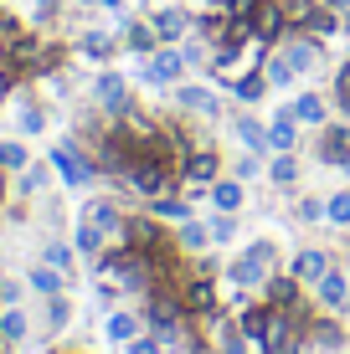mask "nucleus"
Here are the masks:
<instances>
[{"instance_id": "obj_4", "label": "nucleus", "mask_w": 350, "mask_h": 354, "mask_svg": "<svg viewBox=\"0 0 350 354\" xmlns=\"http://www.w3.org/2000/svg\"><path fill=\"white\" fill-rule=\"evenodd\" d=\"M180 303H186V313H191V319H201V324L222 313V292H216V283L207 272H196V277L180 283Z\"/></svg>"}, {"instance_id": "obj_25", "label": "nucleus", "mask_w": 350, "mask_h": 354, "mask_svg": "<svg viewBox=\"0 0 350 354\" xmlns=\"http://www.w3.org/2000/svg\"><path fill=\"white\" fill-rule=\"evenodd\" d=\"M288 108H294V118H299V124H309V129H324V113H330L320 93H299Z\"/></svg>"}, {"instance_id": "obj_11", "label": "nucleus", "mask_w": 350, "mask_h": 354, "mask_svg": "<svg viewBox=\"0 0 350 354\" xmlns=\"http://www.w3.org/2000/svg\"><path fill=\"white\" fill-rule=\"evenodd\" d=\"M82 221H93V226H98L103 236H108V247H124V221H129V216L119 211L114 201H88V211H82Z\"/></svg>"}, {"instance_id": "obj_45", "label": "nucleus", "mask_w": 350, "mask_h": 354, "mask_svg": "<svg viewBox=\"0 0 350 354\" xmlns=\"http://www.w3.org/2000/svg\"><path fill=\"white\" fill-rule=\"evenodd\" d=\"M294 216H299V221H324V201H315V195H304Z\"/></svg>"}, {"instance_id": "obj_48", "label": "nucleus", "mask_w": 350, "mask_h": 354, "mask_svg": "<svg viewBox=\"0 0 350 354\" xmlns=\"http://www.w3.org/2000/svg\"><path fill=\"white\" fill-rule=\"evenodd\" d=\"M6 175H10V169L0 165V205H6V190H10V180H6Z\"/></svg>"}, {"instance_id": "obj_41", "label": "nucleus", "mask_w": 350, "mask_h": 354, "mask_svg": "<svg viewBox=\"0 0 350 354\" xmlns=\"http://www.w3.org/2000/svg\"><path fill=\"white\" fill-rule=\"evenodd\" d=\"M124 349H129V354H170V349H165V344H160V339H155V334H150V328H144V334H139V339H129V344H124Z\"/></svg>"}, {"instance_id": "obj_3", "label": "nucleus", "mask_w": 350, "mask_h": 354, "mask_svg": "<svg viewBox=\"0 0 350 354\" xmlns=\"http://www.w3.org/2000/svg\"><path fill=\"white\" fill-rule=\"evenodd\" d=\"M52 169L67 180L72 190H82V185H93V175H98V165L88 160V154L78 149L72 139H62V144H52Z\"/></svg>"}, {"instance_id": "obj_35", "label": "nucleus", "mask_w": 350, "mask_h": 354, "mask_svg": "<svg viewBox=\"0 0 350 354\" xmlns=\"http://www.w3.org/2000/svg\"><path fill=\"white\" fill-rule=\"evenodd\" d=\"M268 180H273V185H294V180H299V160H294V154H273Z\"/></svg>"}, {"instance_id": "obj_7", "label": "nucleus", "mask_w": 350, "mask_h": 354, "mask_svg": "<svg viewBox=\"0 0 350 354\" xmlns=\"http://www.w3.org/2000/svg\"><path fill=\"white\" fill-rule=\"evenodd\" d=\"M207 334H211L216 354H252V339L243 334V324H237L232 313H216V319H207Z\"/></svg>"}, {"instance_id": "obj_21", "label": "nucleus", "mask_w": 350, "mask_h": 354, "mask_svg": "<svg viewBox=\"0 0 350 354\" xmlns=\"http://www.w3.org/2000/svg\"><path fill=\"white\" fill-rule=\"evenodd\" d=\"M26 288H31V292H42V298H57V292L67 288V272H57V267L36 262L31 272H26Z\"/></svg>"}, {"instance_id": "obj_44", "label": "nucleus", "mask_w": 350, "mask_h": 354, "mask_svg": "<svg viewBox=\"0 0 350 354\" xmlns=\"http://www.w3.org/2000/svg\"><path fill=\"white\" fill-rule=\"evenodd\" d=\"M232 175H237V180H258V175H263V154H247V160H237Z\"/></svg>"}, {"instance_id": "obj_29", "label": "nucleus", "mask_w": 350, "mask_h": 354, "mask_svg": "<svg viewBox=\"0 0 350 354\" xmlns=\"http://www.w3.org/2000/svg\"><path fill=\"white\" fill-rule=\"evenodd\" d=\"M78 52L88 57V62H108V57H114V36H108V31H82Z\"/></svg>"}, {"instance_id": "obj_10", "label": "nucleus", "mask_w": 350, "mask_h": 354, "mask_svg": "<svg viewBox=\"0 0 350 354\" xmlns=\"http://www.w3.org/2000/svg\"><path fill=\"white\" fill-rule=\"evenodd\" d=\"M180 180H191V185H216V180H222V160H216V149H191L186 160H180Z\"/></svg>"}, {"instance_id": "obj_18", "label": "nucleus", "mask_w": 350, "mask_h": 354, "mask_svg": "<svg viewBox=\"0 0 350 354\" xmlns=\"http://www.w3.org/2000/svg\"><path fill=\"white\" fill-rule=\"evenodd\" d=\"M315 154H320V165H330V169H335V165H340L345 154H350V129H345V124H324V129H320V149H315Z\"/></svg>"}, {"instance_id": "obj_2", "label": "nucleus", "mask_w": 350, "mask_h": 354, "mask_svg": "<svg viewBox=\"0 0 350 354\" xmlns=\"http://www.w3.org/2000/svg\"><path fill=\"white\" fill-rule=\"evenodd\" d=\"M57 46L52 41H31V36H16V41H10V72H16V77H46V72L57 67Z\"/></svg>"}, {"instance_id": "obj_23", "label": "nucleus", "mask_w": 350, "mask_h": 354, "mask_svg": "<svg viewBox=\"0 0 350 354\" xmlns=\"http://www.w3.org/2000/svg\"><path fill=\"white\" fill-rule=\"evenodd\" d=\"M72 247H78V257H103L108 252V236L93 221H78V231H72Z\"/></svg>"}, {"instance_id": "obj_14", "label": "nucleus", "mask_w": 350, "mask_h": 354, "mask_svg": "<svg viewBox=\"0 0 350 354\" xmlns=\"http://www.w3.org/2000/svg\"><path fill=\"white\" fill-rule=\"evenodd\" d=\"M283 57L294 62V72L304 77V72H315L320 67V57H324V46H320V36H309V31H299L294 41H283Z\"/></svg>"}, {"instance_id": "obj_27", "label": "nucleus", "mask_w": 350, "mask_h": 354, "mask_svg": "<svg viewBox=\"0 0 350 354\" xmlns=\"http://www.w3.org/2000/svg\"><path fill=\"white\" fill-rule=\"evenodd\" d=\"M207 195H211V205H216V211H232V216L243 211V180H237V175H232V180H216V185H211Z\"/></svg>"}, {"instance_id": "obj_17", "label": "nucleus", "mask_w": 350, "mask_h": 354, "mask_svg": "<svg viewBox=\"0 0 350 354\" xmlns=\"http://www.w3.org/2000/svg\"><path fill=\"white\" fill-rule=\"evenodd\" d=\"M294 144H299V118H294V108H279L273 124H268V149L273 154H294Z\"/></svg>"}, {"instance_id": "obj_46", "label": "nucleus", "mask_w": 350, "mask_h": 354, "mask_svg": "<svg viewBox=\"0 0 350 354\" xmlns=\"http://www.w3.org/2000/svg\"><path fill=\"white\" fill-rule=\"evenodd\" d=\"M57 6H62V0H36V16L52 21V16H57Z\"/></svg>"}, {"instance_id": "obj_42", "label": "nucleus", "mask_w": 350, "mask_h": 354, "mask_svg": "<svg viewBox=\"0 0 350 354\" xmlns=\"http://www.w3.org/2000/svg\"><path fill=\"white\" fill-rule=\"evenodd\" d=\"M335 103H340V113L350 118V62L335 72Z\"/></svg>"}, {"instance_id": "obj_38", "label": "nucleus", "mask_w": 350, "mask_h": 354, "mask_svg": "<svg viewBox=\"0 0 350 354\" xmlns=\"http://www.w3.org/2000/svg\"><path fill=\"white\" fill-rule=\"evenodd\" d=\"M46 324H52L57 334H62V328L72 324V303L62 298V292H57V298H46Z\"/></svg>"}, {"instance_id": "obj_24", "label": "nucleus", "mask_w": 350, "mask_h": 354, "mask_svg": "<svg viewBox=\"0 0 350 354\" xmlns=\"http://www.w3.org/2000/svg\"><path fill=\"white\" fill-rule=\"evenodd\" d=\"M227 88L243 97V103H258V97L268 93V72H263V67H252V72H243V77H227Z\"/></svg>"}, {"instance_id": "obj_37", "label": "nucleus", "mask_w": 350, "mask_h": 354, "mask_svg": "<svg viewBox=\"0 0 350 354\" xmlns=\"http://www.w3.org/2000/svg\"><path fill=\"white\" fill-rule=\"evenodd\" d=\"M324 221H330V226H350V190H340V195L324 201Z\"/></svg>"}, {"instance_id": "obj_32", "label": "nucleus", "mask_w": 350, "mask_h": 354, "mask_svg": "<svg viewBox=\"0 0 350 354\" xmlns=\"http://www.w3.org/2000/svg\"><path fill=\"white\" fill-rule=\"evenodd\" d=\"M207 241H211V231L201 221H180V231H175V247L180 252H207Z\"/></svg>"}, {"instance_id": "obj_30", "label": "nucleus", "mask_w": 350, "mask_h": 354, "mask_svg": "<svg viewBox=\"0 0 350 354\" xmlns=\"http://www.w3.org/2000/svg\"><path fill=\"white\" fill-rule=\"evenodd\" d=\"M237 139L247 144V154H273L268 149V129H263L258 118H237Z\"/></svg>"}, {"instance_id": "obj_51", "label": "nucleus", "mask_w": 350, "mask_h": 354, "mask_svg": "<svg viewBox=\"0 0 350 354\" xmlns=\"http://www.w3.org/2000/svg\"><path fill=\"white\" fill-rule=\"evenodd\" d=\"M335 169H340V175L350 180V154H345V160H340V165H335Z\"/></svg>"}, {"instance_id": "obj_6", "label": "nucleus", "mask_w": 350, "mask_h": 354, "mask_svg": "<svg viewBox=\"0 0 350 354\" xmlns=\"http://www.w3.org/2000/svg\"><path fill=\"white\" fill-rule=\"evenodd\" d=\"M93 97H98V108H108L114 118H129V113H134L129 82L119 77V72H98V82H93Z\"/></svg>"}, {"instance_id": "obj_5", "label": "nucleus", "mask_w": 350, "mask_h": 354, "mask_svg": "<svg viewBox=\"0 0 350 354\" xmlns=\"http://www.w3.org/2000/svg\"><path fill=\"white\" fill-rule=\"evenodd\" d=\"M186 67H191V62H186V52H180V46H160V52L139 67V77L150 82V88H165V82H180V77H186Z\"/></svg>"}, {"instance_id": "obj_16", "label": "nucleus", "mask_w": 350, "mask_h": 354, "mask_svg": "<svg viewBox=\"0 0 350 354\" xmlns=\"http://www.w3.org/2000/svg\"><path fill=\"white\" fill-rule=\"evenodd\" d=\"M175 103L186 108V113H201V118H216V113H222V97H216L211 88H196V82H180V88H175Z\"/></svg>"}, {"instance_id": "obj_54", "label": "nucleus", "mask_w": 350, "mask_h": 354, "mask_svg": "<svg viewBox=\"0 0 350 354\" xmlns=\"http://www.w3.org/2000/svg\"><path fill=\"white\" fill-rule=\"evenodd\" d=\"M345 52H350V41H345Z\"/></svg>"}, {"instance_id": "obj_39", "label": "nucleus", "mask_w": 350, "mask_h": 354, "mask_svg": "<svg viewBox=\"0 0 350 354\" xmlns=\"http://www.w3.org/2000/svg\"><path fill=\"white\" fill-rule=\"evenodd\" d=\"M0 165H6V169H26V165H31V154H26V144H16V139H6V144H0Z\"/></svg>"}, {"instance_id": "obj_49", "label": "nucleus", "mask_w": 350, "mask_h": 354, "mask_svg": "<svg viewBox=\"0 0 350 354\" xmlns=\"http://www.w3.org/2000/svg\"><path fill=\"white\" fill-rule=\"evenodd\" d=\"M340 31H345V36H350V6H345V10H340Z\"/></svg>"}, {"instance_id": "obj_33", "label": "nucleus", "mask_w": 350, "mask_h": 354, "mask_svg": "<svg viewBox=\"0 0 350 354\" xmlns=\"http://www.w3.org/2000/svg\"><path fill=\"white\" fill-rule=\"evenodd\" d=\"M42 262L72 277V267H78V247H62V241H46V247H42Z\"/></svg>"}, {"instance_id": "obj_40", "label": "nucleus", "mask_w": 350, "mask_h": 354, "mask_svg": "<svg viewBox=\"0 0 350 354\" xmlns=\"http://www.w3.org/2000/svg\"><path fill=\"white\" fill-rule=\"evenodd\" d=\"M119 292H124V288H119V283H114V277H108V283H98V277H93V303H98V308H103V313H114V303H119Z\"/></svg>"}, {"instance_id": "obj_9", "label": "nucleus", "mask_w": 350, "mask_h": 354, "mask_svg": "<svg viewBox=\"0 0 350 354\" xmlns=\"http://www.w3.org/2000/svg\"><path fill=\"white\" fill-rule=\"evenodd\" d=\"M330 267L335 262H330V252H324V247H304V252H294V262H288V277H294L299 288H315Z\"/></svg>"}, {"instance_id": "obj_19", "label": "nucleus", "mask_w": 350, "mask_h": 354, "mask_svg": "<svg viewBox=\"0 0 350 354\" xmlns=\"http://www.w3.org/2000/svg\"><path fill=\"white\" fill-rule=\"evenodd\" d=\"M103 334L114 339V344H129V339H139V334H144V313L114 308V313H108V324H103Z\"/></svg>"}, {"instance_id": "obj_53", "label": "nucleus", "mask_w": 350, "mask_h": 354, "mask_svg": "<svg viewBox=\"0 0 350 354\" xmlns=\"http://www.w3.org/2000/svg\"><path fill=\"white\" fill-rule=\"evenodd\" d=\"M0 308H6V298H0Z\"/></svg>"}, {"instance_id": "obj_28", "label": "nucleus", "mask_w": 350, "mask_h": 354, "mask_svg": "<svg viewBox=\"0 0 350 354\" xmlns=\"http://www.w3.org/2000/svg\"><path fill=\"white\" fill-rule=\"evenodd\" d=\"M16 129H21V133H42V129H46V113L31 103L26 93H16Z\"/></svg>"}, {"instance_id": "obj_8", "label": "nucleus", "mask_w": 350, "mask_h": 354, "mask_svg": "<svg viewBox=\"0 0 350 354\" xmlns=\"http://www.w3.org/2000/svg\"><path fill=\"white\" fill-rule=\"evenodd\" d=\"M288 26H294V21H288L283 0H263V6H258V16H252V36H258V46L283 41V31H288Z\"/></svg>"}, {"instance_id": "obj_13", "label": "nucleus", "mask_w": 350, "mask_h": 354, "mask_svg": "<svg viewBox=\"0 0 350 354\" xmlns=\"http://www.w3.org/2000/svg\"><path fill=\"white\" fill-rule=\"evenodd\" d=\"M263 303H273V308H299V313H304V288H299L288 272H273L268 283H263Z\"/></svg>"}, {"instance_id": "obj_50", "label": "nucleus", "mask_w": 350, "mask_h": 354, "mask_svg": "<svg viewBox=\"0 0 350 354\" xmlns=\"http://www.w3.org/2000/svg\"><path fill=\"white\" fill-rule=\"evenodd\" d=\"M320 6H330V10H345V6H350V0H320Z\"/></svg>"}, {"instance_id": "obj_34", "label": "nucleus", "mask_w": 350, "mask_h": 354, "mask_svg": "<svg viewBox=\"0 0 350 354\" xmlns=\"http://www.w3.org/2000/svg\"><path fill=\"white\" fill-rule=\"evenodd\" d=\"M207 231H211L216 247H227V241H237V216H232V211H216L211 221H207Z\"/></svg>"}, {"instance_id": "obj_47", "label": "nucleus", "mask_w": 350, "mask_h": 354, "mask_svg": "<svg viewBox=\"0 0 350 354\" xmlns=\"http://www.w3.org/2000/svg\"><path fill=\"white\" fill-rule=\"evenodd\" d=\"M6 72H10V41L0 36V77H6Z\"/></svg>"}, {"instance_id": "obj_20", "label": "nucleus", "mask_w": 350, "mask_h": 354, "mask_svg": "<svg viewBox=\"0 0 350 354\" xmlns=\"http://www.w3.org/2000/svg\"><path fill=\"white\" fill-rule=\"evenodd\" d=\"M124 46L134 57H155V52H160V36H155L150 21H124Z\"/></svg>"}, {"instance_id": "obj_52", "label": "nucleus", "mask_w": 350, "mask_h": 354, "mask_svg": "<svg viewBox=\"0 0 350 354\" xmlns=\"http://www.w3.org/2000/svg\"><path fill=\"white\" fill-rule=\"evenodd\" d=\"M98 6H108V10H119V6H124V0H98Z\"/></svg>"}, {"instance_id": "obj_43", "label": "nucleus", "mask_w": 350, "mask_h": 354, "mask_svg": "<svg viewBox=\"0 0 350 354\" xmlns=\"http://www.w3.org/2000/svg\"><path fill=\"white\" fill-rule=\"evenodd\" d=\"M46 185V169L42 165H26V169H21V195H31V190H42Z\"/></svg>"}, {"instance_id": "obj_22", "label": "nucleus", "mask_w": 350, "mask_h": 354, "mask_svg": "<svg viewBox=\"0 0 350 354\" xmlns=\"http://www.w3.org/2000/svg\"><path fill=\"white\" fill-rule=\"evenodd\" d=\"M26 334H31V319L10 303V308H0V344H26Z\"/></svg>"}, {"instance_id": "obj_36", "label": "nucleus", "mask_w": 350, "mask_h": 354, "mask_svg": "<svg viewBox=\"0 0 350 354\" xmlns=\"http://www.w3.org/2000/svg\"><path fill=\"white\" fill-rule=\"evenodd\" d=\"M309 344H320V349H340V344H345V334H340V324H309Z\"/></svg>"}, {"instance_id": "obj_12", "label": "nucleus", "mask_w": 350, "mask_h": 354, "mask_svg": "<svg viewBox=\"0 0 350 354\" xmlns=\"http://www.w3.org/2000/svg\"><path fill=\"white\" fill-rule=\"evenodd\" d=\"M315 298H320L330 313H350V277L340 272V267H330V272L315 283Z\"/></svg>"}, {"instance_id": "obj_31", "label": "nucleus", "mask_w": 350, "mask_h": 354, "mask_svg": "<svg viewBox=\"0 0 350 354\" xmlns=\"http://www.w3.org/2000/svg\"><path fill=\"white\" fill-rule=\"evenodd\" d=\"M263 72H268V88H294L299 82V72L288 57H263Z\"/></svg>"}, {"instance_id": "obj_26", "label": "nucleus", "mask_w": 350, "mask_h": 354, "mask_svg": "<svg viewBox=\"0 0 350 354\" xmlns=\"http://www.w3.org/2000/svg\"><path fill=\"white\" fill-rule=\"evenodd\" d=\"M150 216H155V221H191V205L186 201H180V195H170V190H165V195H155V201H150Z\"/></svg>"}, {"instance_id": "obj_15", "label": "nucleus", "mask_w": 350, "mask_h": 354, "mask_svg": "<svg viewBox=\"0 0 350 354\" xmlns=\"http://www.w3.org/2000/svg\"><path fill=\"white\" fill-rule=\"evenodd\" d=\"M150 26H155V36H160V46H180V36L191 31V16L180 6H160Z\"/></svg>"}, {"instance_id": "obj_1", "label": "nucleus", "mask_w": 350, "mask_h": 354, "mask_svg": "<svg viewBox=\"0 0 350 354\" xmlns=\"http://www.w3.org/2000/svg\"><path fill=\"white\" fill-rule=\"evenodd\" d=\"M273 262H279L273 241H252V247H243V257L227 262V283L243 288V292H252V288H263V283L273 277Z\"/></svg>"}]
</instances>
